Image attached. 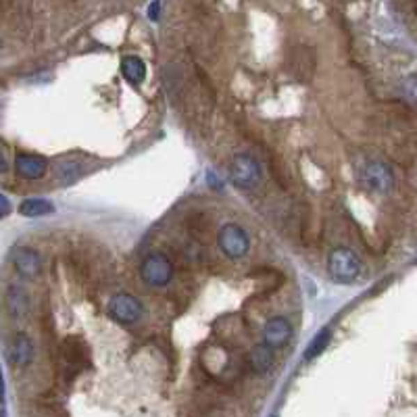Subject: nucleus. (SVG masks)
Instances as JSON below:
<instances>
[{
  "instance_id": "1",
  "label": "nucleus",
  "mask_w": 417,
  "mask_h": 417,
  "mask_svg": "<svg viewBox=\"0 0 417 417\" xmlns=\"http://www.w3.org/2000/svg\"><path fill=\"white\" fill-rule=\"evenodd\" d=\"M328 269L332 280H336L338 284H353L361 276L363 265L353 251L334 249L328 257Z\"/></svg>"
},
{
  "instance_id": "2",
  "label": "nucleus",
  "mask_w": 417,
  "mask_h": 417,
  "mask_svg": "<svg viewBox=\"0 0 417 417\" xmlns=\"http://www.w3.org/2000/svg\"><path fill=\"white\" fill-rule=\"evenodd\" d=\"M219 249L223 251V255L228 259H240L251 249L249 234L236 223H226L219 230Z\"/></svg>"
},
{
  "instance_id": "3",
  "label": "nucleus",
  "mask_w": 417,
  "mask_h": 417,
  "mask_svg": "<svg viewBox=\"0 0 417 417\" xmlns=\"http://www.w3.org/2000/svg\"><path fill=\"white\" fill-rule=\"evenodd\" d=\"M140 276L148 286H167L173 278V267L163 255H148L140 265Z\"/></svg>"
},
{
  "instance_id": "4",
  "label": "nucleus",
  "mask_w": 417,
  "mask_h": 417,
  "mask_svg": "<svg viewBox=\"0 0 417 417\" xmlns=\"http://www.w3.org/2000/svg\"><path fill=\"white\" fill-rule=\"evenodd\" d=\"M109 315L119 322V324H136L142 315H144V307L142 303L127 294V292H121V294H115L109 303Z\"/></svg>"
},
{
  "instance_id": "5",
  "label": "nucleus",
  "mask_w": 417,
  "mask_h": 417,
  "mask_svg": "<svg viewBox=\"0 0 417 417\" xmlns=\"http://www.w3.org/2000/svg\"><path fill=\"white\" fill-rule=\"evenodd\" d=\"M232 182L238 188H255L261 182V165L251 155H236L232 163Z\"/></svg>"
},
{
  "instance_id": "6",
  "label": "nucleus",
  "mask_w": 417,
  "mask_h": 417,
  "mask_svg": "<svg viewBox=\"0 0 417 417\" xmlns=\"http://www.w3.org/2000/svg\"><path fill=\"white\" fill-rule=\"evenodd\" d=\"M61 357L65 361V372L67 378L73 380L81 370H86V361H88V347L84 345L81 338H67L61 347Z\"/></svg>"
},
{
  "instance_id": "7",
  "label": "nucleus",
  "mask_w": 417,
  "mask_h": 417,
  "mask_svg": "<svg viewBox=\"0 0 417 417\" xmlns=\"http://www.w3.org/2000/svg\"><path fill=\"white\" fill-rule=\"evenodd\" d=\"M361 182L365 188L374 190V192H391L395 186V175L391 171L388 165L380 163V161H370L363 169H361Z\"/></svg>"
},
{
  "instance_id": "8",
  "label": "nucleus",
  "mask_w": 417,
  "mask_h": 417,
  "mask_svg": "<svg viewBox=\"0 0 417 417\" xmlns=\"http://www.w3.org/2000/svg\"><path fill=\"white\" fill-rule=\"evenodd\" d=\"M13 265L17 269L19 276L27 278V280H33L38 278L40 269H42V261H40V255L29 249V246H19L15 249L13 253Z\"/></svg>"
},
{
  "instance_id": "9",
  "label": "nucleus",
  "mask_w": 417,
  "mask_h": 417,
  "mask_svg": "<svg viewBox=\"0 0 417 417\" xmlns=\"http://www.w3.org/2000/svg\"><path fill=\"white\" fill-rule=\"evenodd\" d=\"M15 169L25 180H40L48 171V159L40 155H17Z\"/></svg>"
},
{
  "instance_id": "10",
  "label": "nucleus",
  "mask_w": 417,
  "mask_h": 417,
  "mask_svg": "<svg viewBox=\"0 0 417 417\" xmlns=\"http://www.w3.org/2000/svg\"><path fill=\"white\" fill-rule=\"evenodd\" d=\"M292 336V326L288 324L286 317H274L267 322L265 330H263V338L269 347L278 349L282 345H286Z\"/></svg>"
},
{
  "instance_id": "11",
  "label": "nucleus",
  "mask_w": 417,
  "mask_h": 417,
  "mask_svg": "<svg viewBox=\"0 0 417 417\" xmlns=\"http://www.w3.org/2000/svg\"><path fill=\"white\" fill-rule=\"evenodd\" d=\"M8 359L17 368H27L33 361V345L25 334H17L8 349Z\"/></svg>"
},
{
  "instance_id": "12",
  "label": "nucleus",
  "mask_w": 417,
  "mask_h": 417,
  "mask_svg": "<svg viewBox=\"0 0 417 417\" xmlns=\"http://www.w3.org/2000/svg\"><path fill=\"white\" fill-rule=\"evenodd\" d=\"M6 309L10 313V317L15 320H23L29 311V297L23 288L10 286L6 290Z\"/></svg>"
},
{
  "instance_id": "13",
  "label": "nucleus",
  "mask_w": 417,
  "mask_h": 417,
  "mask_svg": "<svg viewBox=\"0 0 417 417\" xmlns=\"http://www.w3.org/2000/svg\"><path fill=\"white\" fill-rule=\"evenodd\" d=\"M274 359H276L274 347H269L267 343L257 345L251 353V365L257 374H267L274 365Z\"/></svg>"
},
{
  "instance_id": "14",
  "label": "nucleus",
  "mask_w": 417,
  "mask_h": 417,
  "mask_svg": "<svg viewBox=\"0 0 417 417\" xmlns=\"http://www.w3.org/2000/svg\"><path fill=\"white\" fill-rule=\"evenodd\" d=\"M121 73L129 84H140L146 77V65L140 56H125L121 61Z\"/></svg>"
},
{
  "instance_id": "15",
  "label": "nucleus",
  "mask_w": 417,
  "mask_h": 417,
  "mask_svg": "<svg viewBox=\"0 0 417 417\" xmlns=\"http://www.w3.org/2000/svg\"><path fill=\"white\" fill-rule=\"evenodd\" d=\"M54 207L44 198H27L19 205V213L23 217H42V215H50Z\"/></svg>"
},
{
  "instance_id": "16",
  "label": "nucleus",
  "mask_w": 417,
  "mask_h": 417,
  "mask_svg": "<svg viewBox=\"0 0 417 417\" xmlns=\"http://www.w3.org/2000/svg\"><path fill=\"white\" fill-rule=\"evenodd\" d=\"M330 340H332L330 330H322V332L313 338V343L309 345V349H307V353H305V359L311 361V359H315L317 355H322V353L326 351V347L330 345Z\"/></svg>"
},
{
  "instance_id": "17",
  "label": "nucleus",
  "mask_w": 417,
  "mask_h": 417,
  "mask_svg": "<svg viewBox=\"0 0 417 417\" xmlns=\"http://www.w3.org/2000/svg\"><path fill=\"white\" fill-rule=\"evenodd\" d=\"M8 213H10V203H8V198L4 194H0V219L6 217Z\"/></svg>"
},
{
  "instance_id": "18",
  "label": "nucleus",
  "mask_w": 417,
  "mask_h": 417,
  "mask_svg": "<svg viewBox=\"0 0 417 417\" xmlns=\"http://www.w3.org/2000/svg\"><path fill=\"white\" fill-rule=\"evenodd\" d=\"M148 13H150V19H157V17H159V2H155V4L150 6Z\"/></svg>"
},
{
  "instance_id": "19",
  "label": "nucleus",
  "mask_w": 417,
  "mask_h": 417,
  "mask_svg": "<svg viewBox=\"0 0 417 417\" xmlns=\"http://www.w3.org/2000/svg\"><path fill=\"white\" fill-rule=\"evenodd\" d=\"M8 169V165H6V161H4V157H2V152H0V173H4Z\"/></svg>"
},
{
  "instance_id": "20",
  "label": "nucleus",
  "mask_w": 417,
  "mask_h": 417,
  "mask_svg": "<svg viewBox=\"0 0 417 417\" xmlns=\"http://www.w3.org/2000/svg\"><path fill=\"white\" fill-rule=\"evenodd\" d=\"M4 399V382H2V374H0V403Z\"/></svg>"
}]
</instances>
